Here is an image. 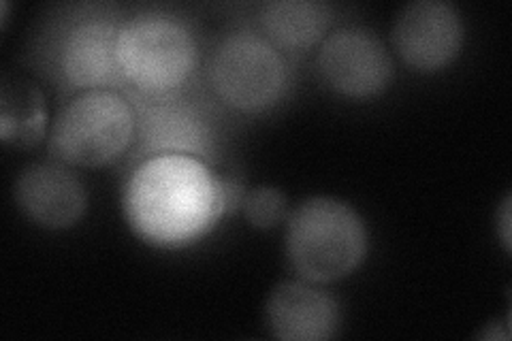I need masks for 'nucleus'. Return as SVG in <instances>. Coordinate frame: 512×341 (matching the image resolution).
<instances>
[{
  "instance_id": "obj_1",
  "label": "nucleus",
  "mask_w": 512,
  "mask_h": 341,
  "mask_svg": "<svg viewBox=\"0 0 512 341\" xmlns=\"http://www.w3.org/2000/svg\"><path fill=\"white\" fill-rule=\"evenodd\" d=\"M128 211L141 233L156 241H180L212 224L222 207L216 180L186 158L148 162L128 192Z\"/></svg>"
},
{
  "instance_id": "obj_2",
  "label": "nucleus",
  "mask_w": 512,
  "mask_h": 341,
  "mask_svg": "<svg viewBox=\"0 0 512 341\" xmlns=\"http://www.w3.org/2000/svg\"><path fill=\"white\" fill-rule=\"evenodd\" d=\"M365 248V226L357 211L342 201L310 199L288 220V258L310 282L344 278L363 261Z\"/></svg>"
},
{
  "instance_id": "obj_3",
  "label": "nucleus",
  "mask_w": 512,
  "mask_h": 341,
  "mask_svg": "<svg viewBox=\"0 0 512 341\" xmlns=\"http://www.w3.org/2000/svg\"><path fill=\"white\" fill-rule=\"evenodd\" d=\"M133 128V111L120 94L90 90L60 111L52 152L69 165L101 167L126 150Z\"/></svg>"
},
{
  "instance_id": "obj_4",
  "label": "nucleus",
  "mask_w": 512,
  "mask_h": 341,
  "mask_svg": "<svg viewBox=\"0 0 512 341\" xmlns=\"http://www.w3.org/2000/svg\"><path fill=\"white\" fill-rule=\"evenodd\" d=\"M195 62V39L182 22L167 15H137L118 32L120 71L143 90L165 92L180 86Z\"/></svg>"
},
{
  "instance_id": "obj_5",
  "label": "nucleus",
  "mask_w": 512,
  "mask_h": 341,
  "mask_svg": "<svg viewBox=\"0 0 512 341\" xmlns=\"http://www.w3.org/2000/svg\"><path fill=\"white\" fill-rule=\"evenodd\" d=\"M212 86L237 109H263L280 99L286 69L276 47L256 35L224 39L212 58Z\"/></svg>"
},
{
  "instance_id": "obj_6",
  "label": "nucleus",
  "mask_w": 512,
  "mask_h": 341,
  "mask_svg": "<svg viewBox=\"0 0 512 341\" xmlns=\"http://www.w3.org/2000/svg\"><path fill=\"white\" fill-rule=\"evenodd\" d=\"M318 71L335 92L363 99L387 88L393 62L374 32L348 26L320 47Z\"/></svg>"
},
{
  "instance_id": "obj_7",
  "label": "nucleus",
  "mask_w": 512,
  "mask_h": 341,
  "mask_svg": "<svg viewBox=\"0 0 512 341\" xmlns=\"http://www.w3.org/2000/svg\"><path fill=\"white\" fill-rule=\"evenodd\" d=\"M463 39V26L453 5L442 0H416L397 15L393 43L410 67L434 71L451 62Z\"/></svg>"
},
{
  "instance_id": "obj_8",
  "label": "nucleus",
  "mask_w": 512,
  "mask_h": 341,
  "mask_svg": "<svg viewBox=\"0 0 512 341\" xmlns=\"http://www.w3.org/2000/svg\"><path fill=\"white\" fill-rule=\"evenodd\" d=\"M118 28L114 22L90 18L64 35L58 69L73 88L107 86L122 75L118 64Z\"/></svg>"
},
{
  "instance_id": "obj_9",
  "label": "nucleus",
  "mask_w": 512,
  "mask_h": 341,
  "mask_svg": "<svg viewBox=\"0 0 512 341\" xmlns=\"http://www.w3.org/2000/svg\"><path fill=\"white\" fill-rule=\"evenodd\" d=\"M340 322V310L327 292L303 282L280 284L267 301V324L284 341L329 339Z\"/></svg>"
},
{
  "instance_id": "obj_10",
  "label": "nucleus",
  "mask_w": 512,
  "mask_h": 341,
  "mask_svg": "<svg viewBox=\"0 0 512 341\" xmlns=\"http://www.w3.org/2000/svg\"><path fill=\"white\" fill-rule=\"evenodd\" d=\"M15 197L24 214L41 226L62 229L82 218L86 192L77 177L58 165H37L22 173Z\"/></svg>"
},
{
  "instance_id": "obj_11",
  "label": "nucleus",
  "mask_w": 512,
  "mask_h": 341,
  "mask_svg": "<svg viewBox=\"0 0 512 341\" xmlns=\"http://www.w3.org/2000/svg\"><path fill=\"white\" fill-rule=\"evenodd\" d=\"M143 150L205 156L212 150L207 124L190 107L178 103L152 105L143 113Z\"/></svg>"
},
{
  "instance_id": "obj_12",
  "label": "nucleus",
  "mask_w": 512,
  "mask_h": 341,
  "mask_svg": "<svg viewBox=\"0 0 512 341\" xmlns=\"http://www.w3.org/2000/svg\"><path fill=\"white\" fill-rule=\"evenodd\" d=\"M45 128V105L37 86L22 77H5L0 86V135L15 148L35 145Z\"/></svg>"
},
{
  "instance_id": "obj_13",
  "label": "nucleus",
  "mask_w": 512,
  "mask_h": 341,
  "mask_svg": "<svg viewBox=\"0 0 512 341\" xmlns=\"http://www.w3.org/2000/svg\"><path fill=\"white\" fill-rule=\"evenodd\" d=\"M331 24V9L314 0H278L263 9L267 35L288 50L314 45Z\"/></svg>"
},
{
  "instance_id": "obj_14",
  "label": "nucleus",
  "mask_w": 512,
  "mask_h": 341,
  "mask_svg": "<svg viewBox=\"0 0 512 341\" xmlns=\"http://www.w3.org/2000/svg\"><path fill=\"white\" fill-rule=\"evenodd\" d=\"M244 209L248 220L259 226V229H269V226L278 224L286 214V199L284 194L276 188H256L252 190L246 201Z\"/></svg>"
},
{
  "instance_id": "obj_15",
  "label": "nucleus",
  "mask_w": 512,
  "mask_h": 341,
  "mask_svg": "<svg viewBox=\"0 0 512 341\" xmlns=\"http://www.w3.org/2000/svg\"><path fill=\"white\" fill-rule=\"evenodd\" d=\"M500 229H502V241H504V248L510 250V197L504 201L502 207V216H500Z\"/></svg>"
}]
</instances>
